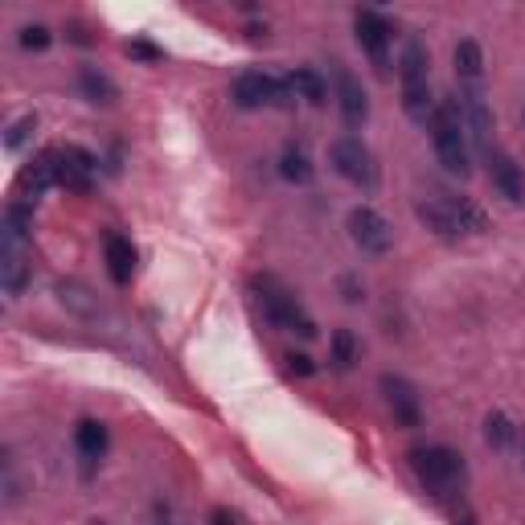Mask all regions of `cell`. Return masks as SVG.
Returning <instances> with one entry per match:
<instances>
[{"label": "cell", "mask_w": 525, "mask_h": 525, "mask_svg": "<svg viewBox=\"0 0 525 525\" xmlns=\"http://www.w3.org/2000/svg\"><path fill=\"white\" fill-rule=\"evenodd\" d=\"M410 468L423 481V489H431L435 497L456 493L468 476V464H464L460 451L443 448V443H431V448H410Z\"/></svg>", "instance_id": "obj_3"}, {"label": "cell", "mask_w": 525, "mask_h": 525, "mask_svg": "<svg viewBox=\"0 0 525 525\" xmlns=\"http://www.w3.org/2000/svg\"><path fill=\"white\" fill-rule=\"evenodd\" d=\"M521 119H525V111H521Z\"/></svg>", "instance_id": "obj_33"}, {"label": "cell", "mask_w": 525, "mask_h": 525, "mask_svg": "<svg viewBox=\"0 0 525 525\" xmlns=\"http://www.w3.org/2000/svg\"><path fill=\"white\" fill-rule=\"evenodd\" d=\"M521 456H525V435H521Z\"/></svg>", "instance_id": "obj_32"}, {"label": "cell", "mask_w": 525, "mask_h": 525, "mask_svg": "<svg viewBox=\"0 0 525 525\" xmlns=\"http://www.w3.org/2000/svg\"><path fill=\"white\" fill-rule=\"evenodd\" d=\"M489 177H493L497 194H501L505 202L525 205V169L513 156H489Z\"/></svg>", "instance_id": "obj_14"}, {"label": "cell", "mask_w": 525, "mask_h": 525, "mask_svg": "<svg viewBox=\"0 0 525 525\" xmlns=\"http://www.w3.org/2000/svg\"><path fill=\"white\" fill-rule=\"evenodd\" d=\"M103 259H107V275L115 279L119 288L131 283V275H136V247H131V238L111 230V235L103 238Z\"/></svg>", "instance_id": "obj_15"}, {"label": "cell", "mask_w": 525, "mask_h": 525, "mask_svg": "<svg viewBox=\"0 0 525 525\" xmlns=\"http://www.w3.org/2000/svg\"><path fill=\"white\" fill-rule=\"evenodd\" d=\"M279 177L291 181V185H308L312 181V161L300 148H283V156H279Z\"/></svg>", "instance_id": "obj_24"}, {"label": "cell", "mask_w": 525, "mask_h": 525, "mask_svg": "<svg viewBox=\"0 0 525 525\" xmlns=\"http://www.w3.org/2000/svg\"><path fill=\"white\" fill-rule=\"evenodd\" d=\"M349 238H354L365 255H386L394 247V230H390V222L378 214L374 205H357L354 214H349Z\"/></svg>", "instance_id": "obj_7"}, {"label": "cell", "mask_w": 525, "mask_h": 525, "mask_svg": "<svg viewBox=\"0 0 525 525\" xmlns=\"http://www.w3.org/2000/svg\"><path fill=\"white\" fill-rule=\"evenodd\" d=\"M75 448L83 451L86 460H103L107 456V427L99 418H83L75 427Z\"/></svg>", "instance_id": "obj_19"}, {"label": "cell", "mask_w": 525, "mask_h": 525, "mask_svg": "<svg viewBox=\"0 0 525 525\" xmlns=\"http://www.w3.org/2000/svg\"><path fill=\"white\" fill-rule=\"evenodd\" d=\"M415 218L423 226H427L435 238H443V243H460L464 238V226H460V218L451 214V205H448V197L443 194H435V197H423V202L415 205Z\"/></svg>", "instance_id": "obj_12"}, {"label": "cell", "mask_w": 525, "mask_h": 525, "mask_svg": "<svg viewBox=\"0 0 525 525\" xmlns=\"http://www.w3.org/2000/svg\"><path fill=\"white\" fill-rule=\"evenodd\" d=\"M283 362H288L291 374H300V378H312V374H316V365H312V357H308V354H288Z\"/></svg>", "instance_id": "obj_29"}, {"label": "cell", "mask_w": 525, "mask_h": 525, "mask_svg": "<svg viewBox=\"0 0 525 525\" xmlns=\"http://www.w3.org/2000/svg\"><path fill=\"white\" fill-rule=\"evenodd\" d=\"M362 357V345H357L354 329H337L329 341V362L332 370H354V362Z\"/></svg>", "instance_id": "obj_23"}, {"label": "cell", "mask_w": 525, "mask_h": 525, "mask_svg": "<svg viewBox=\"0 0 525 525\" xmlns=\"http://www.w3.org/2000/svg\"><path fill=\"white\" fill-rule=\"evenodd\" d=\"M329 161L332 169L341 172L349 185H357V189H378V161H374V152L365 148L357 136H341V139H332V148H329Z\"/></svg>", "instance_id": "obj_5"}, {"label": "cell", "mask_w": 525, "mask_h": 525, "mask_svg": "<svg viewBox=\"0 0 525 525\" xmlns=\"http://www.w3.org/2000/svg\"><path fill=\"white\" fill-rule=\"evenodd\" d=\"M210 521H214V525H235V517L226 513V509H214V517H210Z\"/></svg>", "instance_id": "obj_31"}, {"label": "cell", "mask_w": 525, "mask_h": 525, "mask_svg": "<svg viewBox=\"0 0 525 525\" xmlns=\"http://www.w3.org/2000/svg\"><path fill=\"white\" fill-rule=\"evenodd\" d=\"M341 296H345V304H357L365 296V288L357 283V275H345L341 279Z\"/></svg>", "instance_id": "obj_30"}, {"label": "cell", "mask_w": 525, "mask_h": 525, "mask_svg": "<svg viewBox=\"0 0 525 525\" xmlns=\"http://www.w3.org/2000/svg\"><path fill=\"white\" fill-rule=\"evenodd\" d=\"M382 394H386V407L394 410V418L402 427H418L423 423V407H418V390L410 386L407 378L398 374H382Z\"/></svg>", "instance_id": "obj_13"}, {"label": "cell", "mask_w": 525, "mask_h": 525, "mask_svg": "<svg viewBox=\"0 0 525 525\" xmlns=\"http://www.w3.org/2000/svg\"><path fill=\"white\" fill-rule=\"evenodd\" d=\"M50 42H54V33L45 29V25H25V29H21V50L42 54V50H50Z\"/></svg>", "instance_id": "obj_26"}, {"label": "cell", "mask_w": 525, "mask_h": 525, "mask_svg": "<svg viewBox=\"0 0 525 525\" xmlns=\"http://www.w3.org/2000/svg\"><path fill=\"white\" fill-rule=\"evenodd\" d=\"M58 152V185L70 189V194H91V177H95V156L78 144H66V148H54Z\"/></svg>", "instance_id": "obj_10"}, {"label": "cell", "mask_w": 525, "mask_h": 525, "mask_svg": "<svg viewBox=\"0 0 525 525\" xmlns=\"http://www.w3.org/2000/svg\"><path fill=\"white\" fill-rule=\"evenodd\" d=\"M255 296L267 312V321L283 332H300V337H316V321L300 308V300L288 288H279L275 279H255Z\"/></svg>", "instance_id": "obj_4"}, {"label": "cell", "mask_w": 525, "mask_h": 525, "mask_svg": "<svg viewBox=\"0 0 525 525\" xmlns=\"http://www.w3.org/2000/svg\"><path fill=\"white\" fill-rule=\"evenodd\" d=\"M37 128V115H25V119H17V123H12L9 128V136H4V148L9 152H17L25 144V139H29V131Z\"/></svg>", "instance_id": "obj_27"}, {"label": "cell", "mask_w": 525, "mask_h": 525, "mask_svg": "<svg viewBox=\"0 0 525 525\" xmlns=\"http://www.w3.org/2000/svg\"><path fill=\"white\" fill-rule=\"evenodd\" d=\"M78 91H83L91 103H99V107H111L119 99V86L111 83L99 66H83V70H78Z\"/></svg>", "instance_id": "obj_18"}, {"label": "cell", "mask_w": 525, "mask_h": 525, "mask_svg": "<svg viewBox=\"0 0 525 525\" xmlns=\"http://www.w3.org/2000/svg\"><path fill=\"white\" fill-rule=\"evenodd\" d=\"M460 115H464V128L472 131V136L481 139L484 148H489V139H493L497 131V119H493V107H489V99H484L481 83H472V86H460Z\"/></svg>", "instance_id": "obj_11"}, {"label": "cell", "mask_w": 525, "mask_h": 525, "mask_svg": "<svg viewBox=\"0 0 525 525\" xmlns=\"http://www.w3.org/2000/svg\"><path fill=\"white\" fill-rule=\"evenodd\" d=\"M332 86H337V103H341V115L349 128H362L370 119V99H365V86L357 83V75L345 62H332Z\"/></svg>", "instance_id": "obj_9"}, {"label": "cell", "mask_w": 525, "mask_h": 525, "mask_svg": "<svg viewBox=\"0 0 525 525\" xmlns=\"http://www.w3.org/2000/svg\"><path fill=\"white\" fill-rule=\"evenodd\" d=\"M456 75H460V83L464 86H472V83H481V75H484V50L472 37H464V42H456Z\"/></svg>", "instance_id": "obj_20"}, {"label": "cell", "mask_w": 525, "mask_h": 525, "mask_svg": "<svg viewBox=\"0 0 525 525\" xmlns=\"http://www.w3.org/2000/svg\"><path fill=\"white\" fill-rule=\"evenodd\" d=\"M427 45L418 42V37H410L407 45H402V58H398V83H402V111H407L415 123H423L427 128L431 115H435V99H431V75H427Z\"/></svg>", "instance_id": "obj_1"}, {"label": "cell", "mask_w": 525, "mask_h": 525, "mask_svg": "<svg viewBox=\"0 0 525 525\" xmlns=\"http://www.w3.org/2000/svg\"><path fill=\"white\" fill-rule=\"evenodd\" d=\"M354 29H357V45H362L365 54H370V62L386 75L390 70V21L382 17V12H374V9H362L354 17Z\"/></svg>", "instance_id": "obj_8"}, {"label": "cell", "mask_w": 525, "mask_h": 525, "mask_svg": "<svg viewBox=\"0 0 525 525\" xmlns=\"http://www.w3.org/2000/svg\"><path fill=\"white\" fill-rule=\"evenodd\" d=\"M128 58H136V62H164V50L144 42V37H136V42H128Z\"/></svg>", "instance_id": "obj_28"}, {"label": "cell", "mask_w": 525, "mask_h": 525, "mask_svg": "<svg viewBox=\"0 0 525 525\" xmlns=\"http://www.w3.org/2000/svg\"><path fill=\"white\" fill-rule=\"evenodd\" d=\"M443 197H448L451 214L460 218L464 235H484V230H489V214H484V210L472 202V197H460V194H443Z\"/></svg>", "instance_id": "obj_22"}, {"label": "cell", "mask_w": 525, "mask_h": 525, "mask_svg": "<svg viewBox=\"0 0 525 525\" xmlns=\"http://www.w3.org/2000/svg\"><path fill=\"white\" fill-rule=\"evenodd\" d=\"M230 99H235L243 111H255V107H288V103H291V86L279 83L275 75L247 70V75L235 78V86H230Z\"/></svg>", "instance_id": "obj_6"}, {"label": "cell", "mask_w": 525, "mask_h": 525, "mask_svg": "<svg viewBox=\"0 0 525 525\" xmlns=\"http://www.w3.org/2000/svg\"><path fill=\"white\" fill-rule=\"evenodd\" d=\"M0 283L9 296H21L25 283H29V263H25V251H0Z\"/></svg>", "instance_id": "obj_21"}, {"label": "cell", "mask_w": 525, "mask_h": 525, "mask_svg": "<svg viewBox=\"0 0 525 525\" xmlns=\"http://www.w3.org/2000/svg\"><path fill=\"white\" fill-rule=\"evenodd\" d=\"M288 86H291V95L304 99L308 107H324V103H329V83H324L321 70H312V66H296L288 75Z\"/></svg>", "instance_id": "obj_17"}, {"label": "cell", "mask_w": 525, "mask_h": 525, "mask_svg": "<svg viewBox=\"0 0 525 525\" xmlns=\"http://www.w3.org/2000/svg\"><path fill=\"white\" fill-rule=\"evenodd\" d=\"M50 185H58V152L45 148L37 161H29V169L21 172V189L25 194H33V202L50 189Z\"/></svg>", "instance_id": "obj_16"}, {"label": "cell", "mask_w": 525, "mask_h": 525, "mask_svg": "<svg viewBox=\"0 0 525 525\" xmlns=\"http://www.w3.org/2000/svg\"><path fill=\"white\" fill-rule=\"evenodd\" d=\"M431 144H435V156L448 172L456 177H468L472 172V152H468V136H464V115L456 99H443L435 115H431Z\"/></svg>", "instance_id": "obj_2"}, {"label": "cell", "mask_w": 525, "mask_h": 525, "mask_svg": "<svg viewBox=\"0 0 525 525\" xmlns=\"http://www.w3.org/2000/svg\"><path fill=\"white\" fill-rule=\"evenodd\" d=\"M484 440L493 443L497 451H505L509 443L517 440V427H513V423H509V418L501 415V410H497V415H489V418H484Z\"/></svg>", "instance_id": "obj_25"}]
</instances>
